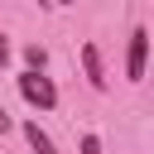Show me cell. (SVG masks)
Segmentation results:
<instances>
[{
    "instance_id": "6da1fadb",
    "label": "cell",
    "mask_w": 154,
    "mask_h": 154,
    "mask_svg": "<svg viewBox=\"0 0 154 154\" xmlns=\"http://www.w3.org/2000/svg\"><path fill=\"white\" fill-rule=\"evenodd\" d=\"M19 96L29 106H38V111H53L58 106V91H53V82L43 72H19Z\"/></svg>"
},
{
    "instance_id": "7a4b0ae2",
    "label": "cell",
    "mask_w": 154,
    "mask_h": 154,
    "mask_svg": "<svg viewBox=\"0 0 154 154\" xmlns=\"http://www.w3.org/2000/svg\"><path fill=\"white\" fill-rule=\"evenodd\" d=\"M144 63H149V29H135V34H130V58H125L130 82H140V77H144Z\"/></svg>"
},
{
    "instance_id": "3957f363",
    "label": "cell",
    "mask_w": 154,
    "mask_h": 154,
    "mask_svg": "<svg viewBox=\"0 0 154 154\" xmlns=\"http://www.w3.org/2000/svg\"><path fill=\"white\" fill-rule=\"evenodd\" d=\"M24 140L34 144V154H58V144H53V140L38 130V120H24Z\"/></svg>"
},
{
    "instance_id": "277c9868",
    "label": "cell",
    "mask_w": 154,
    "mask_h": 154,
    "mask_svg": "<svg viewBox=\"0 0 154 154\" xmlns=\"http://www.w3.org/2000/svg\"><path fill=\"white\" fill-rule=\"evenodd\" d=\"M82 67H87V82H91V87H106V77H101V53H96L91 43L82 48Z\"/></svg>"
},
{
    "instance_id": "5b68a950",
    "label": "cell",
    "mask_w": 154,
    "mask_h": 154,
    "mask_svg": "<svg viewBox=\"0 0 154 154\" xmlns=\"http://www.w3.org/2000/svg\"><path fill=\"white\" fill-rule=\"evenodd\" d=\"M24 58H29V72H43V63H48V53L34 43V48H24Z\"/></svg>"
},
{
    "instance_id": "8992f818",
    "label": "cell",
    "mask_w": 154,
    "mask_h": 154,
    "mask_svg": "<svg viewBox=\"0 0 154 154\" xmlns=\"http://www.w3.org/2000/svg\"><path fill=\"white\" fill-rule=\"evenodd\" d=\"M82 154H101V140L96 135H82Z\"/></svg>"
},
{
    "instance_id": "52a82bcc",
    "label": "cell",
    "mask_w": 154,
    "mask_h": 154,
    "mask_svg": "<svg viewBox=\"0 0 154 154\" xmlns=\"http://www.w3.org/2000/svg\"><path fill=\"white\" fill-rule=\"evenodd\" d=\"M5 58H10V38L0 34V63H5Z\"/></svg>"
},
{
    "instance_id": "ba28073f",
    "label": "cell",
    "mask_w": 154,
    "mask_h": 154,
    "mask_svg": "<svg viewBox=\"0 0 154 154\" xmlns=\"http://www.w3.org/2000/svg\"><path fill=\"white\" fill-rule=\"evenodd\" d=\"M5 130H10V116H5V106H0V135H5Z\"/></svg>"
},
{
    "instance_id": "9c48e42d",
    "label": "cell",
    "mask_w": 154,
    "mask_h": 154,
    "mask_svg": "<svg viewBox=\"0 0 154 154\" xmlns=\"http://www.w3.org/2000/svg\"><path fill=\"white\" fill-rule=\"evenodd\" d=\"M58 5H72V0H58Z\"/></svg>"
}]
</instances>
